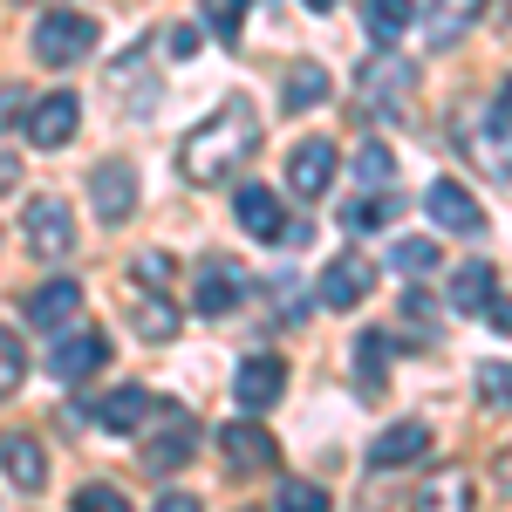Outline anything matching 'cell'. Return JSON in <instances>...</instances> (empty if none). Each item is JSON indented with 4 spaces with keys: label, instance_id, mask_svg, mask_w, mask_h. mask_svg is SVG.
Returning a JSON list of instances; mask_svg holds the SVG:
<instances>
[{
    "label": "cell",
    "instance_id": "obj_18",
    "mask_svg": "<svg viewBox=\"0 0 512 512\" xmlns=\"http://www.w3.org/2000/svg\"><path fill=\"white\" fill-rule=\"evenodd\" d=\"M233 212H239V226H246L253 239L280 246V233H287V212H280V198L267 192V185H239V192H233Z\"/></svg>",
    "mask_w": 512,
    "mask_h": 512
},
{
    "label": "cell",
    "instance_id": "obj_25",
    "mask_svg": "<svg viewBox=\"0 0 512 512\" xmlns=\"http://www.w3.org/2000/svg\"><path fill=\"white\" fill-rule=\"evenodd\" d=\"M362 96H369V103H390V96H410V62H369V69H362Z\"/></svg>",
    "mask_w": 512,
    "mask_h": 512
},
{
    "label": "cell",
    "instance_id": "obj_31",
    "mask_svg": "<svg viewBox=\"0 0 512 512\" xmlns=\"http://www.w3.org/2000/svg\"><path fill=\"white\" fill-rule=\"evenodd\" d=\"M478 396L492 410H512V362H478Z\"/></svg>",
    "mask_w": 512,
    "mask_h": 512
},
{
    "label": "cell",
    "instance_id": "obj_43",
    "mask_svg": "<svg viewBox=\"0 0 512 512\" xmlns=\"http://www.w3.org/2000/svg\"><path fill=\"white\" fill-rule=\"evenodd\" d=\"M492 110H499V123H512V76H506V89H499V103H492Z\"/></svg>",
    "mask_w": 512,
    "mask_h": 512
},
{
    "label": "cell",
    "instance_id": "obj_35",
    "mask_svg": "<svg viewBox=\"0 0 512 512\" xmlns=\"http://www.w3.org/2000/svg\"><path fill=\"white\" fill-rule=\"evenodd\" d=\"M130 506V499H123L117 485H82L76 492V512H123Z\"/></svg>",
    "mask_w": 512,
    "mask_h": 512
},
{
    "label": "cell",
    "instance_id": "obj_8",
    "mask_svg": "<svg viewBox=\"0 0 512 512\" xmlns=\"http://www.w3.org/2000/svg\"><path fill=\"white\" fill-rule=\"evenodd\" d=\"M424 212H431V226L437 233H458V239H472L485 233V205H478L458 178H437L431 192H424Z\"/></svg>",
    "mask_w": 512,
    "mask_h": 512
},
{
    "label": "cell",
    "instance_id": "obj_22",
    "mask_svg": "<svg viewBox=\"0 0 512 512\" xmlns=\"http://www.w3.org/2000/svg\"><path fill=\"white\" fill-rule=\"evenodd\" d=\"M410 21H417V0H362V28L376 48H390V41L410 35Z\"/></svg>",
    "mask_w": 512,
    "mask_h": 512
},
{
    "label": "cell",
    "instance_id": "obj_36",
    "mask_svg": "<svg viewBox=\"0 0 512 512\" xmlns=\"http://www.w3.org/2000/svg\"><path fill=\"white\" fill-rule=\"evenodd\" d=\"M403 315L417 321V328H431V321H437V308H431V294H403Z\"/></svg>",
    "mask_w": 512,
    "mask_h": 512
},
{
    "label": "cell",
    "instance_id": "obj_7",
    "mask_svg": "<svg viewBox=\"0 0 512 512\" xmlns=\"http://www.w3.org/2000/svg\"><path fill=\"white\" fill-rule=\"evenodd\" d=\"M89 205H96V219L103 226H123L130 212H137V171L123 158H103L89 171Z\"/></svg>",
    "mask_w": 512,
    "mask_h": 512
},
{
    "label": "cell",
    "instance_id": "obj_24",
    "mask_svg": "<svg viewBox=\"0 0 512 512\" xmlns=\"http://www.w3.org/2000/svg\"><path fill=\"white\" fill-rule=\"evenodd\" d=\"M383 355H390V335L383 328H362L355 335V383H362V396L383 390Z\"/></svg>",
    "mask_w": 512,
    "mask_h": 512
},
{
    "label": "cell",
    "instance_id": "obj_2",
    "mask_svg": "<svg viewBox=\"0 0 512 512\" xmlns=\"http://www.w3.org/2000/svg\"><path fill=\"white\" fill-rule=\"evenodd\" d=\"M96 48V14H76V7H62V14H41L35 21V55L41 69H69Z\"/></svg>",
    "mask_w": 512,
    "mask_h": 512
},
{
    "label": "cell",
    "instance_id": "obj_17",
    "mask_svg": "<svg viewBox=\"0 0 512 512\" xmlns=\"http://www.w3.org/2000/svg\"><path fill=\"white\" fill-rule=\"evenodd\" d=\"M0 472L14 478L21 492H41V485H48V451H41V437L7 431L0 437Z\"/></svg>",
    "mask_w": 512,
    "mask_h": 512
},
{
    "label": "cell",
    "instance_id": "obj_3",
    "mask_svg": "<svg viewBox=\"0 0 512 512\" xmlns=\"http://www.w3.org/2000/svg\"><path fill=\"white\" fill-rule=\"evenodd\" d=\"M21 233H28V253L35 260H69V246H76V212H69V198H28V212H21Z\"/></svg>",
    "mask_w": 512,
    "mask_h": 512
},
{
    "label": "cell",
    "instance_id": "obj_21",
    "mask_svg": "<svg viewBox=\"0 0 512 512\" xmlns=\"http://www.w3.org/2000/svg\"><path fill=\"white\" fill-rule=\"evenodd\" d=\"M492 287H499V274H492V260H465V267L451 274V287H444V301H451L458 315H485Z\"/></svg>",
    "mask_w": 512,
    "mask_h": 512
},
{
    "label": "cell",
    "instance_id": "obj_27",
    "mask_svg": "<svg viewBox=\"0 0 512 512\" xmlns=\"http://www.w3.org/2000/svg\"><path fill=\"white\" fill-rule=\"evenodd\" d=\"M198 14H205V28H212L219 41H239V35H246L253 0H198Z\"/></svg>",
    "mask_w": 512,
    "mask_h": 512
},
{
    "label": "cell",
    "instance_id": "obj_39",
    "mask_svg": "<svg viewBox=\"0 0 512 512\" xmlns=\"http://www.w3.org/2000/svg\"><path fill=\"white\" fill-rule=\"evenodd\" d=\"M14 117H28V103H21V89H14V96L0 89V130H14Z\"/></svg>",
    "mask_w": 512,
    "mask_h": 512
},
{
    "label": "cell",
    "instance_id": "obj_11",
    "mask_svg": "<svg viewBox=\"0 0 512 512\" xmlns=\"http://www.w3.org/2000/svg\"><path fill=\"white\" fill-rule=\"evenodd\" d=\"M233 396H239V410H274L287 396V362L280 355H246L233 376Z\"/></svg>",
    "mask_w": 512,
    "mask_h": 512
},
{
    "label": "cell",
    "instance_id": "obj_15",
    "mask_svg": "<svg viewBox=\"0 0 512 512\" xmlns=\"http://www.w3.org/2000/svg\"><path fill=\"white\" fill-rule=\"evenodd\" d=\"M151 417H158V396L144 390V383H123V390L96 396V424L103 431H144Z\"/></svg>",
    "mask_w": 512,
    "mask_h": 512
},
{
    "label": "cell",
    "instance_id": "obj_26",
    "mask_svg": "<svg viewBox=\"0 0 512 512\" xmlns=\"http://www.w3.org/2000/svg\"><path fill=\"white\" fill-rule=\"evenodd\" d=\"M417 506H431V512H458V506H472V478L465 472H431V485L417 492Z\"/></svg>",
    "mask_w": 512,
    "mask_h": 512
},
{
    "label": "cell",
    "instance_id": "obj_38",
    "mask_svg": "<svg viewBox=\"0 0 512 512\" xmlns=\"http://www.w3.org/2000/svg\"><path fill=\"white\" fill-rule=\"evenodd\" d=\"M137 280H151V287L171 280V260H164V253H144V260H137Z\"/></svg>",
    "mask_w": 512,
    "mask_h": 512
},
{
    "label": "cell",
    "instance_id": "obj_4",
    "mask_svg": "<svg viewBox=\"0 0 512 512\" xmlns=\"http://www.w3.org/2000/svg\"><path fill=\"white\" fill-rule=\"evenodd\" d=\"M103 362H110V335H103V328H55V342H48V369H55L62 383L96 376Z\"/></svg>",
    "mask_w": 512,
    "mask_h": 512
},
{
    "label": "cell",
    "instance_id": "obj_19",
    "mask_svg": "<svg viewBox=\"0 0 512 512\" xmlns=\"http://www.w3.org/2000/svg\"><path fill=\"white\" fill-rule=\"evenodd\" d=\"M492 0H431V14H424V41L431 48H451L458 35H472L478 14H485Z\"/></svg>",
    "mask_w": 512,
    "mask_h": 512
},
{
    "label": "cell",
    "instance_id": "obj_40",
    "mask_svg": "<svg viewBox=\"0 0 512 512\" xmlns=\"http://www.w3.org/2000/svg\"><path fill=\"white\" fill-rule=\"evenodd\" d=\"M158 512H198V499H192V492H164Z\"/></svg>",
    "mask_w": 512,
    "mask_h": 512
},
{
    "label": "cell",
    "instance_id": "obj_16",
    "mask_svg": "<svg viewBox=\"0 0 512 512\" xmlns=\"http://www.w3.org/2000/svg\"><path fill=\"white\" fill-rule=\"evenodd\" d=\"M335 144H328V137H308V144H301V151H294V158H287V185H294V198H321L328 192V178H335Z\"/></svg>",
    "mask_w": 512,
    "mask_h": 512
},
{
    "label": "cell",
    "instance_id": "obj_42",
    "mask_svg": "<svg viewBox=\"0 0 512 512\" xmlns=\"http://www.w3.org/2000/svg\"><path fill=\"white\" fill-rule=\"evenodd\" d=\"M14 178H21V164H14L7 151H0V192H14Z\"/></svg>",
    "mask_w": 512,
    "mask_h": 512
},
{
    "label": "cell",
    "instance_id": "obj_13",
    "mask_svg": "<svg viewBox=\"0 0 512 512\" xmlns=\"http://www.w3.org/2000/svg\"><path fill=\"white\" fill-rule=\"evenodd\" d=\"M424 451H431V424L403 417V424H390V431H376V444H369V465H376V472H396V465H417Z\"/></svg>",
    "mask_w": 512,
    "mask_h": 512
},
{
    "label": "cell",
    "instance_id": "obj_28",
    "mask_svg": "<svg viewBox=\"0 0 512 512\" xmlns=\"http://www.w3.org/2000/svg\"><path fill=\"white\" fill-rule=\"evenodd\" d=\"M465 144H472V158L485 164V171H492L499 185L512 178V137H485V130H465Z\"/></svg>",
    "mask_w": 512,
    "mask_h": 512
},
{
    "label": "cell",
    "instance_id": "obj_29",
    "mask_svg": "<svg viewBox=\"0 0 512 512\" xmlns=\"http://www.w3.org/2000/svg\"><path fill=\"white\" fill-rule=\"evenodd\" d=\"M274 506H280V512H328V492H321L315 478H280Z\"/></svg>",
    "mask_w": 512,
    "mask_h": 512
},
{
    "label": "cell",
    "instance_id": "obj_5",
    "mask_svg": "<svg viewBox=\"0 0 512 512\" xmlns=\"http://www.w3.org/2000/svg\"><path fill=\"white\" fill-rule=\"evenodd\" d=\"M369 287H376V267L362 260V253H335L328 267H321V308H335V315H349V308H362L369 301Z\"/></svg>",
    "mask_w": 512,
    "mask_h": 512
},
{
    "label": "cell",
    "instance_id": "obj_1",
    "mask_svg": "<svg viewBox=\"0 0 512 512\" xmlns=\"http://www.w3.org/2000/svg\"><path fill=\"white\" fill-rule=\"evenodd\" d=\"M253 151H260L253 103H246V96H233V103H219V110H212V117L198 123L185 144H178V171H185L192 185H219V178H233Z\"/></svg>",
    "mask_w": 512,
    "mask_h": 512
},
{
    "label": "cell",
    "instance_id": "obj_23",
    "mask_svg": "<svg viewBox=\"0 0 512 512\" xmlns=\"http://www.w3.org/2000/svg\"><path fill=\"white\" fill-rule=\"evenodd\" d=\"M321 96H328V69H321V62H294L287 82H280V103H287V110H315Z\"/></svg>",
    "mask_w": 512,
    "mask_h": 512
},
{
    "label": "cell",
    "instance_id": "obj_32",
    "mask_svg": "<svg viewBox=\"0 0 512 512\" xmlns=\"http://www.w3.org/2000/svg\"><path fill=\"white\" fill-rule=\"evenodd\" d=\"M390 171H396V158L383 144H362V151H355V178H362V185H396Z\"/></svg>",
    "mask_w": 512,
    "mask_h": 512
},
{
    "label": "cell",
    "instance_id": "obj_30",
    "mask_svg": "<svg viewBox=\"0 0 512 512\" xmlns=\"http://www.w3.org/2000/svg\"><path fill=\"white\" fill-rule=\"evenodd\" d=\"M130 321H137V335H144V342H171V335H178V315H171V308H158V301H137V308H130Z\"/></svg>",
    "mask_w": 512,
    "mask_h": 512
},
{
    "label": "cell",
    "instance_id": "obj_10",
    "mask_svg": "<svg viewBox=\"0 0 512 512\" xmlns=\"http://www.w3.org/2000/svg\"><path fill=\"white\" fill-rule=\"evenodd\" d=\"M239 301H246V274H239L233 260H198V287H192V308L205 321H219V315H233Z\"/></svg>",
    "mask_w": 512,
    "mask_h": 512
},
{
    "label": "cell",
    "instance_id": "obj_44",
    "mask_svg": "<svg viewBox=\"0 0 512 512\" xmlns=\"http://www.w3.org/2000/svg\"><path fill=\"white\" fill-rule=\"evenodd\" d=\"M499 478H506V492H512V451H506V458H499Z\"/></svg>",
    "mask_w": 512,
    "mask_h": 512
},
{
    "label": "cell",
    "instance_id": "obj_37",
    "mask_svg": "<svg viewBox=\"0 0 512 512\" xmlns=\"http://www.w3.org/2000/svg\"><path fill=\"white\" fill-rule=\"evenodd\" d=\"M164 48H171L178 62H185V55H198V28H171V35H164Z\"/></svg>",
    "mask_w": 512,
    "mask_h": 512
},
{
    "label": "cell",
    "instance_id": "obj_6",
    "mask_svg": "<svg viewBox=\"0 0 512 512\" xmlns=\"http://www.w3.org/2000/svg\"><path fill=\"white\" fill-rule=\"evenodd\" d=\"M192 444H198V424L185 417V410H164V424L151 437H144V451H137V465L151 478H164V472H178L185 458H192Z\"/></svg>",
    "mask_w": 512,
    "mask_h": 512
},
{
    "label": "cell",
    "instance_id": "obj_34",
    "mask_svg": "<svg viewBox=\"0 0 512 512\" xmlns=\"http://www.w3.org/2000/svg\"><path fill=\"white\" fill-rule=\"evenodd\" d=\"M21 376H28V355H21V342L0 328V396H14L21 390Z\"/></svg>",
    "mask_w": 512,
    "mask_h": 512
},
{
    "label": "cell",
    "instance_id": "obj_9",
    "mask_svg": "<svg viewBox=\"0 0 512 512\" xmlns=\"http://www.w3.org/2000/svg\"><path fill=\"white\" fill-rule=\"evenodd\" d=\"M76 123H82V103L69 89H48L41 103H28V144L35 151H62L76 137Z\"/></svg>",
    "mask_w": 512,
    "mask_h": 512
},
{
    "label": "cell",
    "instance_id": "obj_33",
    "mask_svg": "<svg viewBox=\"0 0 512 512\" xmlns=\"http://www.w3.org/2000/svg\"><path fill=\"white\" fill-rule=\"evenodd\" d=\"M437 260H444L437 239H396V267H403V274H431Z\"/></svg>",
    "mask_w": 512,
    "mask_h": 512
},
{
    "label": "cell",
    "instance_id": "obj_20",
    "mask_svg": "<svg viewBox=\"0 0 512 512\" xmlns=\"http://www.w3.org/2000/svg\"><path fill=\"white\" fill-rule=\"evenodd\" d=\"M403 219V192L396 185H369V198H349L342 205V226L349 233H376V226H396Z\"/></svg>",
    "mask_w": 512,
    "mask_h": 512
},
{
    "label": "cell",
    "instance_id": "obj_14",
    "mask_svg": "<svg viewBox=\"0 0 512 512\" xmlns=\"http://www.w3.org/2000/svg\"><path fill=\"white\" fill-rule=\"evenodd\" d=\"M219 451H226V472L233 478H253L274 465V437L260 431V424H226L219 431Z\"/></svg>",
    "mask_w": 512,
    "mask_h": 512
},
{
    "label": "cell",
    "instance_id": "obj_12",
    "mask_svg": "<svg viewBox=\"0 0 512 512\" xmlns=\"http://www.w3.org/2000/svg\"><path fill=\"white\" fill-rule=\"evenodd\" d=\"M82 315V280H69V274H55V280H41L35 294H28V321L35 328H69V321Z\"/></svg>",
    "mask_w": 512,
    "mask_h": 512
},
{
    "label": "cell",
    "instance_id": "obj_45",
    "mask_svg": "<svg viewBox=\"0 0 512 512\" xmlns=\"http://www.w3.org/2000/svg\"><path fill=\"white\" fill-rule=\"evenodd\" d=\"M301 7H308V14H328V7H335V0H301Z\"/></svg>",
    "mask_w": 512,
    "mask_h": 512
},
{
    "label": "cell",
    "instance_id": "obj_41",
    "mask_svg": "<svg viewBox=\"0 0 512 512\" xmlns=\"http://www.w3.org/2000/svg\"><path fill=\"white\" fill-rule=\"evenodd\" d=\"M485 315H492V328H506V335H512V301H485Z\"/></svg>",
    "mask_w": 512,
    "mask_h": 512
}]
</instances>
